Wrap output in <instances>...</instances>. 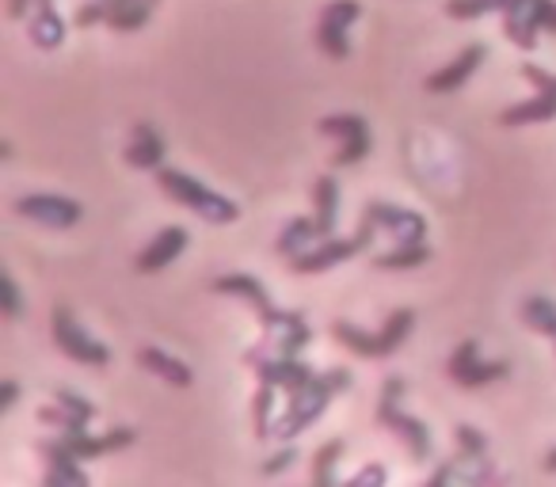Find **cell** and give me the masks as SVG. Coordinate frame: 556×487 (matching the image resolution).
I'll return each mask as SVG.
<instances>
[{"instance_id":"cell-32","label":"cell","mask_w":556,"mask_h":487,"mask_svg":"<svg viewBox=\"0 0 556 487\" xmlns=\"http://www.w3.org/2000/svg\"><path fill=\"white\" fill-rule=\"evenodd\" d=\"M108 12H111V4H108V0H92V4H85V9L77 12V27L108 24Z\"/></svg>"},{"instance_id":"cell-38","label":"cell","mask_w":556,"mask_h":487,"mask_svg":"<svg viewBox=\"0 0 556 487\" xmlns=\"http://www.w3.org/2000/svg\"><path fill=\"white\" fill-rule=\"evenodd\" d=\"M545 472H556V449H553V453L545 457Z\"/></svg>"},{"instance_id":"cell-9","label":"cell","mask_w":556,"mask_h":487,"mask_svg":"<svg viewBox=\"0 0 556 487\" xmlns=\"http://www.w3.org/2000/svg\"><path fill=\"white\" fill-rule=\"evenodd\" d=\"M363 16V4L358 0H332L320 12L317 24V47L325 50L332 62H348L351 57V42H348V27Z\"/></svg>"},{"instance_id":"cell-7","label":"cell","mask_w":556,"mask_h":487,"mask_svg":"<svg viewBox=\"0 0 556 487\" xmlns=\"http://www.w3.org/2000/svg\"><path fill=\"white\" fill-rule=\"evenodd\" d=\"M522 77L530 80L533 88H538V95L526 103H515V107H507L500 115L503 126H530V123H548V118H556V77L553 73H545L541 65H522Z\"/></svg>"},{"instance_id":"cell-26","label":"cell","mask_w":556,"mask_h":487,"mask_svg":"<svg viewBox=\"0 0 556 487\" xmlns=\"http://www.w3.org/2000/svg\"><path fill=\"white\" fill-rule=\"evenodd\" d=\"M518 312H522V324L526 328H533V332L556 339V305L548 302V297H526Z\"/></svg>"},{"instance_id":"cell-30","label":"cell","mask_w":556,"mask_h":487,"mask_svg":"<svg viewBox=\"0 0 556 487\" xmlns=\"http://www.w3.org/2000/svg\"><path fill=\"white\" fill-rule=\"evenodd\" d=\"M454 441H457V449L462 453H488V438L477 431V426H469V423H457L454 426Z\"/></svg>"},{"instance_id":"cell-31","label":"cell","mask_w":556,"mask_h":487,"mask_svg":"<svg viewBox=\"0 0 556 487\" xmlns=\"http://www.w3.org/2000/svg\"><path fill=\"white\" fill-rule=\"evenodd\" d=\"M0 294H4V317L16 320L24 312V302H20V286L12 274H0Z\"/></svg>"},{"instance_id":"cell-28","label":"cell","mask_w":556,"mask_h":487,"mask_svg":"<svg viewBox=\"0 0 556 487\" xmlns=\"http://www.w3.org/2000/svg\"><path fill=\"white\" fill-rule=\"evenodd\" d=\"M275 385H267V381H260V393H255V403H252V423H255V438H267L270 431H275V423H270V408H275Z\"/></svg>"},{"instance_id":"cell-37","label":"cell","mask_w":556,"mask_h":487,"mask_svg":"<svg viewBox=\"0 0 556 487\" xmlns=\"http://www.w3.org/2000/svg\"><path fill=\"white\" fill-rule=\"evenodd\" d=\"M545 31L556 35V0H553V9H548V16H545Z\"/></svg>"},{"instance_id":"cell-4","label":"cell","mask_w":556,"mask_h":487,"mask_svg":"<svg viewBox=\"0 0 556 487\" xmlns=\"http://www.w3.org/2000/svg\"><path fill=\"white\" fill-rule=\"evenodd\" d=\"M412 328H416V312L396 309L393 317L386 320L381 332H363V328L348 324V320H336L332 339H340L343 347L355 350V355H363V358H389L393 350L404 347V339L412 335Z\"/></svg>"},{"instance_id":"cell-11","label":"cell","mask_w":556,"mask_h":487,"mask_svg":"<svg viewBox=\"0 0 556 487\" xmlns=\"http://www.w3.org/2000/svg\"><path fill=\"white\" fill-rule=\"evenodd\" d=\"M548 9H553V0H507V9H503V35L515 47L533 50L538 47V31H545Z\"/></svg>"},{"instance_id":"cell-2","label":"cell","mask_w":556,"mask_h":487,"mask_svg":"<svg viewBox=\"0 0 556 487\" xmlns=\"http://www.w3.org/2000/svg\"><path fill=\"white\" fill-rule=\"evenodd\" d=\"M156 187H161L168 198H176L179 206H191L194 214L206 217V221H214V225H232L240 217L237 202L217 194L214 187H202L199 179L187 176V171H179V168H156Z\"/></svg>"},{"instance_id":"cell-22","label":"cell","mask_w":556,"mask_h":487,"mask_svg":"<svg viewBox=\"0 0 556 487\" xmlns=\"http://www.w3.org/2000/svg\"><path fill=\"white\" fill-rule=\"evenodd\" d=\"M313 240H325L317 217H313V221H309V217H294V221H287V229L278 232L275 252H278V256L294 259V256H302L305 248H313Z\"/></svg>"},{"instance_id":"cell-19","label":"cell","mask_w":556,"mask_h":487,"mask_svg":"<svg viewBox=\"0 0 556 487\" xmlns=\"http://www.w3.org/2000/svg\"><path fill=\"white\" fill-rule=\"evenodd\" d=\"M27 35L39 50H58L65 42V20L62 12L54 9V0H42L39 9L27 20Z\"/></svg>"},{"instance_id":"cell-35","label":"cell","mask_w":556,"mask_h":487,"mask_svg":"<svg viewBox=\"0 0 556 487\" xmlns=\"http://www.w3.org/2000/svg\"><path fill=\"white\" fill-rule=\"evenodd\" d=\"M16 400H20V385L9 377V381H4V385H0V411H9Z\"/></svg>"},{"instance_id":"cell-21","label":"cell","mask_w":556,"mask_h":487,"mask_svg":"<svg viewBox=\"0 0 556 487\" xmlns=\"http://www.w3.org/2000/svg\"><path fill=\"white\" fill-rule=\"evenodd\" d=\"M138 366H141V370H149V373H156V377L168 381V385H176V388H187L194 381L191 366L179 362V358H172V355H164L161 347H141L138 350Z\"/></svg>"},{"instance_id":"cell-25","label":"cell","mask_w":556,"mask_h":487,"mask_svg":"<svg viewBox=\"0 0 556 487\" xmlns=\"http://www.w3.org/2000/svg\"><path fill=\"white\" fill-rule=\"evenodd\" d=\"M427 259H431V248L424 244H396L393 252H386V256H378L374 264L381 267V271H412V267H424Z\"/></svg>"},{"instance_id":"cell-34","label":"cell","mask_w":556,"mask_h":487,"mask_svg":"<svg viewBox=\"0 0 556 487\" xmlns=\"http://www.w3.org/2000/svg\"><path fill=\"white\" fill-rule=\"evenodd\" d=\"M290 461H294V449H282V453H275V457H267V461H263V472H267V476H275V472H282Z\"/></svg>"},{"instance_id":"cell-20","label":"cell","mask_w":556,"mask_h":487,"mask_svg":"<svg viewBox=\"0 0 556 487\" xmlns=\"http://www.w3.org/2000/svg\"><path fill=\"white\" fill-rule=\"evenodd\" d=\"M39 453L47 457V484L58 487V484H85V469H80V461L70 453V449L62 446V441H39Z\"/></svg>"},{"instance_id":"cell-8","label":"cell","mask_w":556,"mask_h":487,"mask_svg":"<svg viewBox=\"0 0 556 487\" xmlns=\"http://www.w3.org/2000/svg\"><path fill=\"white\" fill-rule=\"evenodd\" d=\"M507 373H510L507 358H500V362H484V358H480V343L477 339H465L446 362V377L454 381V385H462V388L492 385V381H503Z\"/></svg>"},{"instance_id":"cell-14","label":"cell","mask_w":556,"mask_h":487,"mask_svg":"<svg viewBox=\"0 0 556 487\" xmlns=\"http://www.w3.org/2000/svg\"><path fill=\"white\" fill-rule=\"evenodd\" d=\"M363 217H370L378 229H389L396 236V244H424L427 240V221L416 209L393 206V202H370L363 209Z\"/></svg>"},{"instance_id":"cell-27","label":"cell","mask_w":556,"mask_h":487,"mask_svg":"<svg viewBox=\"0 0 556 487\" xmlns=\"http://www.w3.org/2000/svg\"><path fill=\"white\" fill-rule=\"evenodd\" d=\"M343 449H348V441L332 438V441H325L317 453H313V484H317V487H332L336 484V464H340Z\"/></svg>"},{"instance_id":"cell-16","label":"cell","mask_w":556,"mask_h":487,"mask_svg":"<svg viewBox=\"0 0 556 487\" xmlns=\"http://www.w3.org/2000/svg\"><path fill=\"white\" fill-rule=\"evenodd\" d=\"M488 57V47L484 42H472V47H465L462 54L454 57V62L446 65V69H439V73H431V77H427V92L431 95H446V92H454V88H462L465 80L472 77V73H477V65L484 62Z\"/></svg>"},{"instance_id":"cell-29","label":"cell","mask_w":556,"mask_h":487,"mask_svg":"<svg viewBox=\"0 0 556 487\" xmlns=\"http://www.w3.org/2000/svg\"><path fill=\"white\" fill-rule=\"evenodd\" d=\"M507 0H446V16L450 20H480L488 12H503Z\"/></svg>"},{"instance_id":"cell-18","label":"cell","mask_w":556,"mask_h":487,"mask_svg":"<svg viewBox=\"0 0 556 487\" xmlns=\"http://www.w3.org/2000/svg\"><path fill=\"white\" fill-rule=\"evenodd\" d=\"M126 161L134 168H146V171H156L164 168V138L156 133L153 123H134V138L126 145Z\"/></svg>"},{"instance_id":"cell-23","label":"cell","mask_w":556,"mask_h":487,"mask_svg":"<svg viewBox=\"0 0 556 487\" xmlns=\"http://www.w3.org/2000/svg\"><path fill=\"white\" fill-rule=\"evenodd\" d=\"M313 202H317V225L325 236L336 232V214H340V183L332 176H320L313 187Z\"/></svg>"},{"instance_id":"cell-17","label":"cell","mask_w":556,"mask_h":487,"mask_svg":"<svg viewBox=\"0 0 556 487\" xmlns=\"http://www.w3.org/2000/svg\"><path fill=\"white\" fill-rule=\"evenodd\" d=\"M187 229H179V225H168V229H161L153 240H149V248L138 256V271L141 274H153V271H164L168 264H176L179 256H184L187 248Z\"/></svg>"},{"instance_id":"cell-3","label":"cell","mask_w":556,"mask_h":487,"mask_svg":"<svg viewBox=\"0 0 556 487\" xmlns=\"http://www.w3.org/2000/svg\"><path fill=\"white\" fill-rule=\"evenodd\" d=\"M404 388H408V385H404V377H386V385H381V403H378V423L386 426L389 434H396V438L408 446V453L416 457V461H431V449H434L431 426L401 408Z\"/></svg>"},{"instance_id":"cell-6","label":"cell","mask_w":556,"mask_h":487,"mask_svg":"<svg viewBox=\"0 0 556 487\" xmlns=\"http://www.w3.org/2000/svg\"><path fill=\"white\" fill-rule=\"evenodd\" d=\"M50 328H54V347L62 350L65 358H73V362H80V366H96V370H103V366L111 362V350L103 347L100 339H92V335L73 320L70 305H54Z\"/></svg>"},{"instance_id":"cell-24","label":"cell","mask_w":556,"mask_h":487,"mask_svg":"<svg viewBox=\"0 0 556 487\" xmlns=\"http://www.w3.org/2000/svg\"><path fill=\"white\" fill-rule=\"evenodd\" d=\"M149 16H153V4L149 0H126V4H111L108 12V27L111 31H138V27L149 24Z\"/></svg>"},{"instance_id":"cell-12","label":"cell","mask_w":556,"mask_h":487,"mask_svg":"<svg viewBox=\"0 0 556 487\" xmlns=\"http://www.w3.org/2000/svg\"><path fill=\"white\" fill-rule=\"evenodd\" d=\"M16 214L35 225H47V229H73L85 217V206L62 198V194H24L16 198Z\"/></svg>"},{"instance_id":"cell-36","label":"cell","mask_w":556,"mask_h":487,"mask_svg":"<svg viewBox=\"0 0 556 487\" xmlns=\"http://www.w3.org/2000/svg\"><path fill=\"white\" fill-rule=\"evenodd\" d=\"M42 0H9V16L12 20H24L27 16V9H39Z\"/></svg>"},{"instance_id":"cell-33","label":"cell","mask_w":556,"mask_h":487,"mask_svg":"<svg viewBox=\"0 0 556 487\" xmlns=\"http://www.w3.org/2000/svg\"><path fill=\"white\" fill-rule=\"evenodd\" d=\"M370 484H386V469H381V464H370V469L351 476V487H370Z\"/></svg>"},{"instance_id":"cell-1","label":"cell","mask_w":556,"mask_h":487,"mask_svg":"<svg viewBox=\"0 0 556 487\" xmlns=\"http://www.w3.org/2000/svg\"><path fill=\"white\" fill-rule=\"evenodd\" d=\"M351 385V373L348 370H328V373H317L302 393L287 396V415L275 419V434L278 438H294L302 434L309 423H317L325 415V408L336 400V393Z\"/></svg>"},{"instance_id":"cell-10","label":"cell","mask_w":556,"mask_h":487,"mask_svg":"<svg viewBox=\"0 0 556 487\" xmlns=\"http://www.w3.org/2000/svg\"><path fill=\"white\" fill-rule=\"evenodd\" d=\"M317 130L325 133V138H340V149H336V156H332L336 168H351V164H358L370 153V126H366V118L325 115L317 123Z\"/></svg>"},{"instance_id":"cell-13","label":"cell","mask_w":556,"mask_h":487,"mask_svg":"<svg viewBox=\"0 0 556 487\" xmlns=\"http://www.w3.org/2000/svg\"><path fill=\"white\" fill-rule=\"evenodd\" d=\"M96 403L85 400V396H77L73 388H58L54 393V403L50 408L39 411V423L54 426L58 434H80L88 431V423L96 419Z\"/></svg>"},{"instance_id":"cell-5","label":"cell","mask_w":556,"mask_h":487,"mask_svg":"<svg viewBox=\"0 0 556 487\" xmlns=\"http://www.w3.org/2000/svg\"><path fill=\"white\" fill-rule=\"evenodd\" d=\"M374 232H378V225H374L370 217H363V225H358L355 236H340V240H336V236H325V240H317L313 248H305L302 256L290 259V271H294V274H317V271H328V267H336V264H343V259H351L355 252L370 248Z\"/></svg>"},{"instance_id":"cell-15","label":"cell","mask_w":556,"mask_h":487,"mask_svg":"<svg viewBox=\"0 0 556 487\" xmlns=\"http://www.w3.org/2000/svg\"><path fill=\"white\" fill-rule=\"evenodd\" d=\"M214 294H237V297H244V302H252L263 328H275L278 320H282V312L270 305L267 290H263L260 279H252V274H222V279H214Z\"/></svg>"}]
</instances>
